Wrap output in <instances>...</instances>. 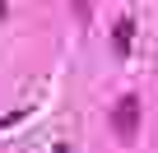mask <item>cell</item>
I'll list each match as a JSON object with an SVG mask.
<instances>
[{
	"instance_id": "obj_2",
	"label": "cell",
	"mask_w": 158,
	"mask_h": 153,
	"mask_svg": "<svg viewBox=\"0 0 158 153\" xmlns=\"http://www.w3.org/2000/svg\"><path fill=\"white\" fill-rule=\"evenodd\" d=\"M130 42H135V14H121L116 28H112V51L116 56H130Z\"/></svg>"
},
{
	"instance_id": "obj_1",
	"label": "cell",
	"mask_w": 158,
	"mask_h": 153,
	"mask_svg": "<svg viewBox=\"0 0 158 153\" xmlns=\"http://www.w3.org/2000/svg\"><path fill=\"white\" fill-rule=\"evenodd\" d=\"M139 116H144V102H139V93H121L116 98V107H112V130H116V139H135L139 135Z\"/></svg>"
}]
</instances>
